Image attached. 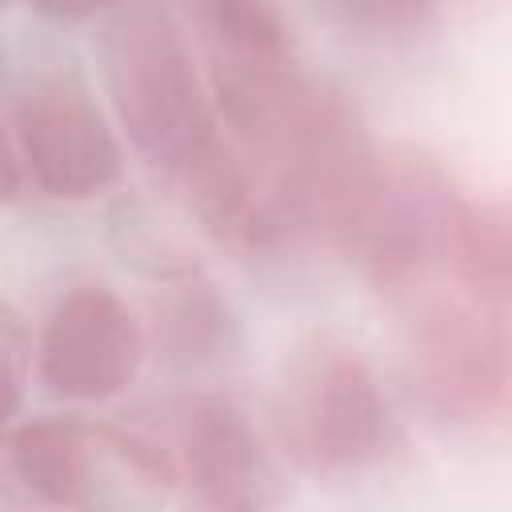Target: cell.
Segmentation results:
<instances>
[{
	"label": "cell",
	"mask_w": 512,
	"mask_h": 512,
	"mask_svg": "<svg viewBox=\"0 0 512 512\" xmlns=\"http://www.w3.org/2000/svg\"><path fill=\"white\" fill-rule=\"evenodd\" d=\"M384 404L356 356H320L288 388L284 432L320 468H352L384 444Z\"/></svg>",
	"instance_id": "6da1fadb"
},
{
	"label": "cell",
	"mask_w": 512,
	"mask_h": 512,
	"mask_svg": "<svg viewBox=\"0 0 512 512\" xmlns=\"http://www.w3.org/2000/svg\"><path fill=\"white\" fill-rule=\"evenodd\" d=\"M136 364V336L120 304L104 292L72 296L44 340V368L56 392L68 396H108Z\"/></svg>",
	"instance_id": "7a4b0ae2"
},
{
	"label": "cell",
	"mask_w": 512,
	"mask_h": 512,
	"mask_svg": "<svg viewBox=\"0 0 512 512\" xmlns=\"http://www.w3.org/2000/svg\"><path fill=\"white\" fill-rule=\"evenodd\" d=\"M24 140L44 184L60 196H84L116 172L112 140L76 84H48L28 100Z\"/></svg>",
	"instance_id": "3957f363"
},
{
	"label": "cell",
	"mask_w": 512,
	"mask_h": 512,
	"mask_svg": "<svg viewBox=\"0 0 512 512\" xmlns=\"http://www.w3.org/2000/svg\"><path fill=\"white\" fill-rule=\"evenodd\" d=\"M16 352H20L16 328H12V320L0 316V424L8 420V412L16 404Z\"/></svg>",
	"instance_id": "277c9868"
},
{
	"label": "cell",
	"mask_w": 512,
	"mask_h": 512,
	"mask_svg": "<svg viewBox=\"0 0 512 512\" xmlns=\"http://www.w3.org/2000/svg\"><path fill=\"white\" fill-rule=\"evenodd\" d=\"M8 180H12V172H8V156H4V144H0V200L8 196Z\"/></svg>",
	"instance_id": "5b68a950"
}]
</instances>
